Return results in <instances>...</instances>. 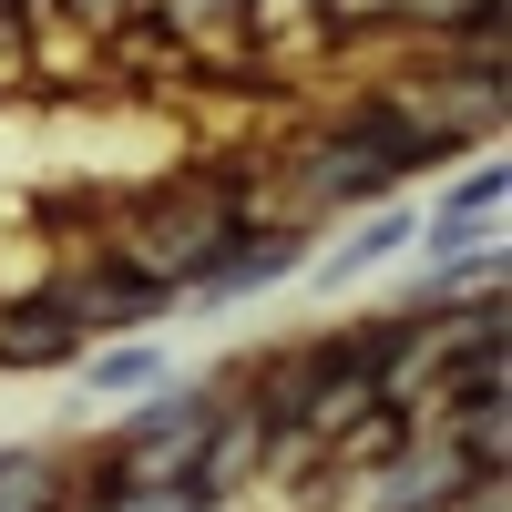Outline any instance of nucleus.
Masks as SVG:
<instances>
[{
  "label": "nucleus",
  "mask_w": 512,
  "mask_h": 512,
  "mask_svg": "<svg viewBox=\"0 0 512 512\" xmlns=\"http://www.w3.org/2000/svg\"><path fill=\"white\" fill-rule=\"evenodd\" d=\"M41 277H52V297L82 318V338H144V328H164V318H185V308H175V287H164L154 267H134L123 246H103V236L62 246Z\"/></svg>",
  "instance_id": "3"
},
{
  "label": "nucleus",
  "mask_w": 512,
  "mask_h": 512,
  "mask_svg": "<svg viewBox=\"0 0 512 512\" xmlns=\"http://www.w3.org/2000/svg\"><path fill=\"white\" fill-rule=\"evenodd\" d=\"M502 195H512V164H502V144H482V154H461V164L431 175L420 226H502Z\"/></svg>",
  "instance_id": "7"
},
{
  "label": "nucleus",
  "mask_w": 512,
  "mask_h": 512,
  "mask_svg": "<svg viewBox=\"0 0 512 512\" xmlns=\"http://www.w3.org/2000/svg\"><path fill=\"white\" fill-rule=\"evenodd\" d=\"M164 369H175V359H164V338H154V328H144V338H93V349L72 359L82 400H113V410H123V400H144Z\"/></svg>",
  "instance_id": "8"
},
{
  "label": "nucleus",
  "mask_w": 512,
  "mask_h": 512,
  "mask_svg": "<svg viewBox=\"0 0 512 512\" xmlns=\"http://www.w3.org/2000/svg\"><path fill=\"white\" fill-rule=\"evenodd\" d=\"M144 0H52V21H72V31H93V41H113L123 21H134Z\"/></svg>",
  "instance_id": "10"
},
{
  "label": "nucleus",
  "mask_w": 512,
  "mask_h": 512,
  "mask_svg": "<svg viewBox=\"0 0 512 512\" xmlns=\"http://www.w3.org/2000/svg\"><path fill=\"white\" fill-rule=\"evenodd\" d=\"M502 287V226H420L410 236V297L400 308H451V297Z\"/></svg>",
  "instance_id": "6"
},
{
  "label": "nucleus",
  "mask_w": 512,
  "mask_h": 512,
  "mask_svg": "<svg viewBox=\"0 0 512 512\" xmlns=\"http://www.w3.org/2000/svg\"><path fill=\"white\" fill-rule=\"evenodd\" d=\"M72 512H226V502H205L195 482H123L103 502H72Z\"/></svg>",
  "instance_id": "9"
},
{
  "label": "nucleus",
  "mask_w": 512,
  "mask_h": 512,
  "mask_svg": "<svg viewBox=\"0 0 512 512\" xmlns=\"http://www.w3.org/2000/svg\"><path fill=\"white\" fill-rule=\"evenodd\" d=\"M82 349H93V338H82V318L52 297V277L0 287V369L11 379H72Z\"/></svg>",
  "instance_id": "5"
},
{
  "label": "nucleus",
  "mask_w": 512,
  "mask_h": 512,
  "mask_svg": "<svg viewBox=\"0 0 512 512\" xmlns=\"http://www.w3.org/2000/svg\"><path fill=\"white\" fill-rule=\"evenodd\" d=\"M410 236H420V205H410V195H390V205H359V216H338V236L308 256V277H297V287L349 297V287H369L379 267H400V256H410Z\"/></svg>",
  "instance_id": "4"
},
{
  "label": "nucleus",
  "mask_w": 512,
  "mask_h": 512,
  "mask_svg": "<svg viewBox=\"0 0 512 512\" xmlns=\"http://www.w3.org/2000/svg\"><path fill=\"white\" fill-rule=\"evenodd\" d=\"M308 256H318V226H308V216H277V205H256V216H236V226H226V246L185 277L175 308L226 318V308H246V297L297 287V277H308Z\"/></svg>",
  "instance_id": "2"
},
{
  "label": "nucleus",
  "mask_w": 512,
  "mask_h": 512,
  "mask_svg": "<svg viewBox=\"0 0 512 512\" xmlns=\"http://www.w3.org/2000/svg\"><path fill=\"white\" fill-rule=\"evenodd\" d=\"M226 400H236V359H216V369H164L144 400H123L113 420H103V441H113V461L134 482H185L195 472V451H205V431L226 420Z\"/></svg>",
  "instance_id": "1"
}]
</instances>
